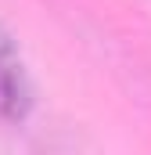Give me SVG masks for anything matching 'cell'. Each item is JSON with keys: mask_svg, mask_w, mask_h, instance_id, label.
<instances>
[{"mask_svg": "<svg viewBox=\"0 0 151 155\" xmlns=\"http://www.w3.org/2000/svg\"><path fill=\"white\" fill-rule=\"evenodd\" d=\"M29 112H33V83L14 47L0 36V119L22 123L29 119Z\"/></svg>", "mask_w": 151, "mask_h": 155, "instance_id": "cell-1", "label": "cell"}]
</instances>
